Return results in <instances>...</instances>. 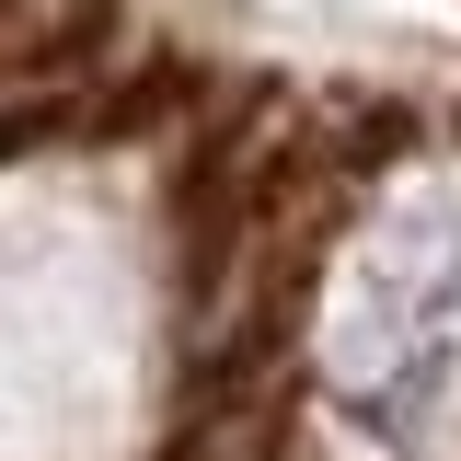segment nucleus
Returning a JSON list of instances; mask_svg holds the SVG:
<instances>
[{"instance_id":"obj_1","label":"nucleus","mask_w":461,"mask_h":461,"mask_svg":"<svg viewBox=\"0 0 461 461\" xmlns=\"http://www.w3.org/2000/svg\"><path fill=\"white\" fill-rule=\"evenodd\" d=\"M104 47H115V0H12V23H0V58H12L23 93H58Z\"/></svg>"}]
</instances>
